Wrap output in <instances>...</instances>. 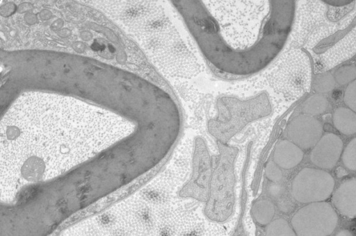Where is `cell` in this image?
I'll list each match as a JSON object with an SVG mask.
<instances>
[{"mask_svg":"<svg viewBox=\"0 0 356 236\" xmlns=\"http://www.w3.org/2000/svg\"><path fill=\"white\" fill-rule=\"evenodd\" d=\"M301 148L289 140H282L273 153V161L280 167L289 169L297 166L303 158Z\"/></svg>","mask_w":356,"mask_h":236,"instance_id":"9","label":"cell"},{"mask_svg":"<svg viewBox=\"0 0 356 236\" xmlns=\"http://www.w3.org/2000/svg\"><path fill=\"white\" fill-rule=\"evenodd\" d=\"M342 162L350 170H356V137L351 140L342 152Z\"/></svg>","mask_w":356,"mask_h":236,"instance_id":"15","label":"cell"},{"mask_svg":"<svg viewBox=\"0 0 356 236\" xmlns=\"http://www.w3.org/2000/svg\"><path fill=\"white\" fill-rule=\"evenodd\" d=\"M268 192L271 196L279 198L284 192V187L278 183L271 182L268 186Z\"/></svg>","mask_w":356,"mask_h":236,"instance_id":"19","label":"cell"},{"mask_svg":"<svg viewBox=\"0 0 356 236\" xmlns=\"http://www.w3.org/2000/svg\"><path fill=\"white\" fill-rule=\"evenodd\" d=\"M338 223V215L327 202L309 203L298 210L291 224L297 236H327Z\"/></svg>","mask_w":356,"mask_h":236,"instance_id":"3","label":"cell"},{"mask_svg":"<svg viewBox=\"0 0 356 236\" xmlns=\"http://www.w3.org/2000/svg\"><path fill=\"white\" fill-rule=\"evenodd\" d=\"M251 214L254 221L260 225L267 226L275 214L274 203L268 199L255 201L251 207Z\"/></svg>","mask_w":356,"mask_h":236,"instance_id":"11","label":"cell"},{"mask_svg":"<svg viewBox=\"0 0 356 236\" xmlns=\"http://www.w3.org/2000/svg\"><path fill=\"white\" fill-rule=\"evenodd\" d=\"M328 105V101L325 96L316 94L306 100L302 106V111L307 115L313 117L323 113Z\"/></svg>","mask_w":356,"mask_h":236,"instance_id":"12","label":"cell"},{"mask_svg":"<svg viewBox=\"0 0 356 236\" xmlns=\"http://www.w3.org/2000/svg\"><path fill=\"white\" fill-rule=\"evenodd\" d=\"M333 123L341 133L354 134L356 133V112L349 108L339 107L334 112Z\"/></svg>","mask_w":356,"mask_h":236,"instance_id":"10","label":"cell"},{"mask_svg":"<svg viewBox=\"0 0 356 236\" xmlns=\"http://www.w3.org/2000/svg\"><path fill=\"white\" fill-rule=\"evenodd\" d=\"M343 101L349 108L356 112V79L346 87Z\"/></svg>","mask_w":356,"mask_h":236,"instance_id":"17","label":"cell"},{"mask_svg":"<svg viewBox=\"0 0 356 236\" xmlns=\"http://www.w3.org/2000/svg\"><path fill=\"white\" fill-rule=\"evenodd\" d=\"M175 10L210 68L225 78L267 67L284 36L286 5L271 0H179Z\"/></svg>","mask_w":356,"mask_h":236,"instance_id":"1","label":"cell"},{"mask_svg":"<svg viewBox=\"0 0 356 236\" xmlns=\"http://www.w3.org/2000/svg\"><path fill=\"white\" fill-rule=\"evenodd\" d=\"M234 158L235 154L232 152L222 153L211 174L205 211L216 220L225 219L234 204Z\"/></svg>","mask_w":356,"mask_h":236,"instance_id":"2","label":"cell"},{"mask_svg":"<svg viewBox=\"0 0 356 236\" xmlns=\"http://www.w3.org/2000/svg\"><path fill=\"white\" fill-rule=\"evenodd\" d=\"M334 236H354L348 230H341Z\"/></svg>","mask_w":356,"mask_h":236,"instance_id":"21","label":"cell"},{"mask_svg":"<svg viewBox=\"0 0 356 236\" xmlns=\"http://www.w3.org/2000/svg\"><path fill=\"white\" fill-rule=\"evenodd\" d=\"M278 207L280 210L284 212H287L290 211L291 209V205L290 204V203L286 201H282L280 203H279Z\"/></svg>","mask_w":356,"mask_h":236,"instance_id":"20","label":"cell"},{"mask_svg":"<svg viewBox=\"0 0 356 236\" xmlns=\"http://www.w3.org/2000/svg\"><path fill=\"white\" fill-rule=\"evenodd\" d=\"M264 171L266 177L273 183H278L282 178V170L274 161L266 164Z\"/></svg>","mask_w":356,"mask_h":236,"instance_id":"18","label":"cell"},{"mask_svg":"<svg viewBox=\"0 0 356 236\" xmlns=\"http://www.w3.org/2000/svg\"><path fill=\"white\" fill-rule=\"evenodd\" d=\"M211 174V162L209 155L205 151H198L193 160L191 177L181 188L179 195L181 197L207 201Z\"/></svg>","mask_w":356,"mask_h":236,"instance_id":"5","label":"cell"},{"mask_svg":"<svg viewBox=\"0 0 356 236\" xmlns=\"http://www.w3.org/2000/svg\"><path fill=\"white\" fill-rule=\"evenodd\" d=\"M264 236H297L292 226L282 218L273 220L267 225Z\"/></svg>","mask_w":356,"mask_h":236,"instance_id":"13","label":"cell"},{"mask_svg":"<svg viewBox=\"0 0 356 236\" xmlns=\"http://www.w3.org/2000/svg\"><path fill=\"white\" fill-rule=\"evenodd\" d=\"M343 152V142L336 134L323 135L310 153L312 162L321 168L330 169L337 163Z\"/></svg>","mask_w":356,"mask_h":236,"instance_id":"7","label":"cell"},{"mask_svg":"<svg viewBox=\"0 0 356 236\" xmlns=\"http://www.w3.org/2000/svg\"><path fill=\"white\" fill-rule=\"evenodd\" d=\"M323 134L321 123L315 117L300 115L288 125L287 135L290 140L301 149L314 147Z\"/></svg>","mask_w":356,"mask_h":236,"instance_id":"6","label":"cell"},{"mask_svg":"<svg viewBox=\"0 0 356 236\" xmlns=\"http://www.w3.org/2000/svg\"><path fill=\"white\" fill-rule=\"evenodd\" d=\"M356 78V67L353 65H344L337 69L334 79L340 85L350 83Z\"/></svg>","mask_w":356,"mask_h":236,"instance_id":"16","label":"cell"},{"mask_svg":"<svg viewBox=\"0 0 356 236\" xmlns=\"http://www.w3.org/2000/svg\"><path fill=\"white\" fill-rule=\"evenodd\" d=\"M332 201L341 214L348 217L356 216V178L343 182L335 190Z\"/></svg>","mask_w":356,"mask_h":236,"instance_id":"8","label":"cell"},{"mask_svg":"<svg viewBox=\"0 0 356 236\" xmlns=\"http://www.w3.org/2000/svg\"><path fill=\"white\" fill-rule=\"evenodd\" d=\"M313 86L314 89L318 92H329L335 86V79L329 71L321 73L315 77Z\"/></svg>","mask_w":356,"mask_h":236,"instance_id":"14","label":"cell"},{"mask_svg":"<svg viewBox=\"0 0 356 236\" xmlns=\"http://www.w3.org/2000/svg\"><path fill=\"white\" fill-rule=\"evenodd\" d=\"M334 187L333 177L327 171L314 168L302 169L291 183V194L298 202H322L332 194Z\"/></svg>","mask_w":356,"mask_h":236,"instance_id":"4","label":"cell"}]
</instances>
